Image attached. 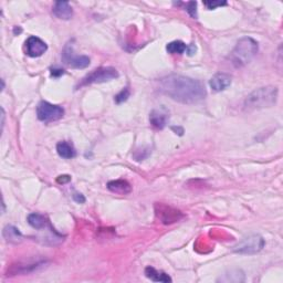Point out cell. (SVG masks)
<instances>
[{"label": "cell", "instance_id": "cell-20", "mask_svg": "<svg viewBox=\"0 0 283 283\" xmlns=\"http://www.w3.org/2000/svg\"><path fill=\"white\" fill-rule=\"evenodd\" d=\"M129 94H131V92H129L128 87H125V89H123L122 91H121L119 94L115 95V97H114L115 103L121 104V103H123V102L127 101V99L129 97Z\"/></svg>", "mask_w": 283, "mask_h": 283}, {"label": "cell", "instance_id": "cell-11", "mask_svg": "<svg viewBox=\"0 0 283 283\" xmlns=\"http://www.w3.org/2000/svg\"><path fill=\"white\" fill-rule=\"evenodd\" d=\"M168 120V112L164 108L153 110L150 114V122L152 126H154L157 129H163L167 125Z\"/></svg>", "mask_w": 283, "mask_h": 283}, {"label": "cell", "instance_id": "cell-9", "mask_svg": "<svg viewBox=\"0 0 283 283\" xmlns=\"http://www.w3.org/2000/svg\"><path fill=\"white\" fill-rule=\"evenodd\" d=\"M47 261H37L31 263H17L13 264L7 271V277H13V276H21V275H29L31 272L38 271L40 269L45 267Z\"/></svg>", "mask_w": 283, "mask_h": 283}, {"label": "cell", "instance_id": "cell-14", "mask_svg": "<svg viewBox=\"0 0 283 283\" xmlns=\"http://www.w3.org/2000/svg\"><path fill=\"white\" fill-rule=\"evenodd\" d=\"M108 189L110 192L118 195H128L132 192V186L127 180L118 179L108 183Z\"/></svg>", "mask_w": 283, "mask_h": 283}, {"label": "cell", "instance_id": "cell-8", "mask_svg": "<svg viewBox=\"0 0 283 283\" xmlns=\"http://www.w3.org/2000/svg\"><path fill=\"white\" fill-rule=\"evenodd\" d=\"M155 211L156 216L159 219L163 222L165 225L168 224H174V222L178 221L179 219L183 218V213L177 209H174V208L165 206V205H157L155 206Z\"/></svg>", "mask_w": 283, "mask_h": 283}, {"label": "cell", "instance_id": "cell-23", "mask_svg": "<svg viewBox=\"0 0 283 283\" xmlns=\"http://www.w3.org/2000/svg\"><path fill=\"white\" fill-rule=\"evenodd\" d=\"M50 74L52 78H60L61 76L64 74V70L63 69H60V68H50Z\"/></svg>", "mask_w": 283, "mask_h": 283}, {"label": "cell", "instance_id": "cell-26", "mask_svg": "<svg viewBox=\"0 0 283 283\" xmlns=\"http://www.w3.org/2000/svg\"><path fill=\"white\" fill-rule=\"evenodd\" d=\"M4 110L3 108H1V128L3 129V125H4Z\"/></svg>", "mask_w": 283, "mask_h": 283}, {"label": "cell", "instance_id": "cell-22", "mask_svg": "<svg viewBox=\"0 0 283 283\" xmlns=\"http://www.w3.org/2000/svg\"><path fill=\"white\" fill-rule=\"evenodd\" d=\"M203 4L207 7V9L212 10V9H216L217 7L226 6L227 1H217V0H212V1H203Z\"/></svg>", "mask_w": 283, "mask_h": 283}, {"label": "cell", "instance_id": "cell-21", "mask_svg": "<svg viewBox=\"0 0 283 283\" xmlns=\"http://www.w3.org/2000/svg\"><path fill=\"white\" fill-rule=\"evenodd\" d=\"M186 11L190 16L196 19L197 18V2L196 1H190L186 4Z\"/></svg>", "mask_w": 283, "mask_h": 283}, {"label": "cell", "instance_id": "cell-1", "mask_svg": "<svg viewBox=\"0 0 283 283\" xmlns=\"http://www.w3.org/2000/svg\"><path fill=\"white\" fill-rule=\"evenodd\" d=\"M157 89L162 94L184 104L198 103L206 97V89L201 81L179 74L162 78Z\"/></svg>", "mask_w": 283, "mask_h": 283}, {"label": "cell", "instance_id": "cell-4", "mask_svg": "<svg viewBox=\"0 0 283 283\" xmlns=\"http://www.w3.org/2000/svg\"><path fill=\"white\" fill-rule=\"evenodd\" d=\"M117 78H119V72L117 69L112 67H101L95 69V70H93L91 73H89L87 76L83 78L81 82L78 84L77 89H80V87L90 84H94V83L109 82Z\"/></svg>", "mask_w": 283, "mask_h": 283}, {"label": "cell", "instance_id": "cell-5", "mask_svg": "<svg viewBox=\"0 0 283 283\" xmlns=\"http://www.w3.org/2000/svg\"><path fill=\"white\" fill-rule=\"evenodd\" d=\"M63 115L64 110L61 106L53 105L49 103V102L42 101L37 106V118H38L41 122H54V121L62 119Z\"/></svg>", "mask_w": 283, "mask_h": 283}, {"label": "cell", "instance_id": "cell-12", "mask_svg": "<svg viewBox=\"0 0 283 283\" xmlns=\"http://www.w3.org/2000/svg\"><path fill=\"white\" fill-rule=\"evenodd\" d=\"M231 80H233V79H231L229 74L217 73L211 78V80L209 81V85L212 91L221 92L231 85Z\"/></svg>", "mask_w": 283, "mask_h": 283}, {"label": "cell", "instance_id": "cell-25", "mask_svg": "<svg viewBox=\"0 0 283 283\" xmlns=\"http://www.w3.org/2000/svg\"><path fill=\"white\" fill-rule=\"evenodd\" d=\"M73 199H74V202H77L78 203H84L85 202V197L83 196L82 194H74Z\"/></svg>", "mask_w": 283, "mask_h": 283}, {"label": "cell", "instance_id": "cell-7", "mask_svg": "<svg viewBox=\"0 0 283 283\" xmlns=\"http://www.w3.org/2000/svg\"><path fill=\"white\" fill-rule=\"evenodd\" d=\"M62 61L72 69H85L90 66V58L86 55H76L71 42L67 43L62 51Z\"/></svg>", "mask_w": 283, "mask_h": 283}, {"label": "cell", "instance_id": "cell-3", "mask_svg": "<svg viewBox=\"0 0 283 283\" xmlns=\"http://www.w3.org/2000/svg\"><path fill=\"white\" fill-rule=\"evenodd\" d=\"M278 89L276 86L269 85L251 92L244 100L245 110H261L271 106L277 103Z\"/></svg>", "mask_w": 283, "mask_h": 283}, {"label": "cell", "instance_id": "cell-19", "mask_svg": "<svg viewBox=\"0 0 283 283\" xmlns=\"http://www.w3.org/2000/svg\"><path fill=\"white\" fill-rule=\"evenodd\" d=\"M188 47L185 44L183 41L180 40H175L171 41L168 44L166 45V50L167 52L170 54H183L187 51Z\"/></svg>", "mask_w": 283, "mask_h": 283}, {"label": "cell", "instance_id": "cell-2", "mask_svg": "<svg viewBox=\"0 0 283 283\" xmlns=\"http://www.w3.org/2000/svg\"><path fill=\"white\" fill-rule=\"evenodd\" d=\"M258 50L259 47L257 41L250 38V37H244L237 42L236 47L231 51L229 59L236 68L244 67L256 57Z\"/></svg>", "mask_w": 283, "mask_h": 283}, {"label": "cell", "instance_id": "cell-24", "mask_svg": "<svg viewBox=\"0 0 283 283\" xmlns=\"http://www.w3.org/2000/svg\"><path fill=\"white\" fill-rule=\"evenodd\" d=\"M71 180V176H69V175H61V176H59V177L57 178V183L58 184H67L69 183Z\"/></svg>", "mask_w": 283, "mask_h": 283}, {"label": "cell", "instance_id": "cell-6", "mask_svg": "<svg viewBox=\"0 0 283 283\" xmlns=\"http://www.w3.org/2000/svg\"><path fill=\"white\" fill-rule=\"evenodd\" d=\"M264 239L259 235H252L244 238L235 245L234 251L240 254H254L261 251L264 247Z\"/></svg>", "mask_w": 283, "mask_h": 283}, {"label": "cell", "instance_id": "cell-17", "mask_svg": "<svg viewBox=\"0 0 283 283\" xmlns=\"http://www.w3.org/2000/svg\"><path fill=\"white\" fill-rule=\"evenodd\" d=\"M57 152L60 157H62L64 160H71L73 157H76L77 152L74 150L72 144L68 143L66 141L60 142L57 144Z\"/></svg>", "mask_w": 283, "mask_h": 283}, {"label": "cell", "instance_id": "cell-13", "mask_svg": "<svg viewBox=\"0 0 283 283\" xmlns=\"http://www.w3.org/2000/svg\"><path fill=\"white\" fill-rule=\"evenodd\" d=\"M52 11L54 16L62 20H70L73 16V10L68 1H57L54 3Z\"/></svg>", "mask_w": 283, "mask_h": 283}, {"label": "cell", "instance_id": "cell-15", "mask_svg": "<svg viewBox=\"0 0 283 283\" xmlns=\"http://www.w3.org/2000/svg\"><path fill=\"white\" fill-rule=\"evenodd\" d=\"M28 224H29L32 228H35L37 230L47 229L51 226L47 218L37 212L30 213V215L28 216Z\"/></svg>", "mask_w": 283, "mask_h": 283}, {"label": "cell", "instance_id": "cell-10", "mask_svg": "<svg viewBox=\"0 0 283 283\" xmlns=\"http://www.w3.org/2000/svg\"><path fill=\"white\" fill-rule=\"evenodd\" d=\"M48 50V45L38 37H29L26 41V54L31 58H38L44 54Z\"/></svg>", "mask_w": 283, "mask_h": 283}, {"label": "cell", "instance_id": "cell-16", "mask_svg": "<svg viewBox=\"0 0 283 283\" xmlns=\"http://www.w3.org/2000/svg\"><path fill=\"white\" fill-rule=\"evenodd\" d=\"M2 236H3V238L6 239L7 243H20L22 239H24V236H22L19 229L11 225L4 227L3 231H2Z\"/></svg>", "mask_w": 283, "mask_h": 283}, {"label": "cell", "instance_id": "cell-18", "mask_svg": "<svg viewBox=\"0 0 283 283\" xmlns=\"http://www.w3.org/2000/svg\"><path fill=\"white\" fill-rule=\"evenodd\" d=\"M145 275L148 279L154 282H171V278L168 275H166L165 272L156 270L153 267H147L145 269Z\"/></svg>", "mask_w": 283, "mask_h": 283}]
</instances>
